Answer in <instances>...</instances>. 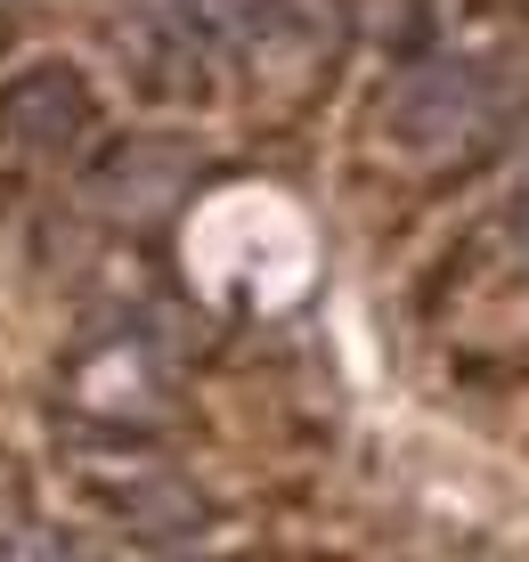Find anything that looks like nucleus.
Instances as JSON below:
<instances>
[{"label": "nucleus", "mask_w": 529, "mask_h": 562, "mask_svg": "<svg viewBox=\"0 0 529 562\" xmlns=\"http://www.w3.org/2000/svg\"><path fill=\"white\" fill-rule=\"evenodd\" d=\"M521 261H529V221H521Z\"/></svg>", "instance_id": "nucleus-5"}, {"label": "nucleus", "mask_w": 529, "mask_h": 562, "mask_svg": "<svg viewBox=\"0 0 529 562\" xmlns=\"http://www.w3.org/2000/svg\"><path fill=\"white\" fill-rule=\"evenodd\" d=\"M0 131L33 155H66L74 139L90 131V90L74 66H33L0 90Z\"/></svg>", "instance_id": "nucleus-2"}, {"label": "nucleus", "mask_w": 529, "mask_h": 562, "mask_svg": "<svg viewBox=\"0 0 529 562\" xmlns=\"http://www.w3.org/2000/svg\"><path fill=\"white\" fill-rule=\"evenodd\" d=\"M180 188H188V155L155 147V139L123 147L106 171H98V204H114V212H164Z\"/></svg>", "instance_id": "nucleus-3"}, {"label": "nucleus", "mask_w": 529, "mask_h": 562, "mask_svg": "<svg viewBox=\"0 0 529 562\" xmlns=\"http://www.w3.org/2000/svg\"><path fill=\"white\" fill-rule=\"evenodd\" d=\"M0 562H57V547L42 530H0Z\"/></svg>", "instance_id": "nucleus-4"}, {"label": "nucleus", "mask_w": 529, "mask_h": 562, "mask_svg": "<svg viewBox=\"0 0 529 562\" xmlns=\"http://www.w3.org/2000/svg\"><path fill=\"white\" fill-rule=\"evenodd\" d=\"M488 123H497V90L481 82L457 57H424L391 82L383 99V131L399 155L416 164H464L473 147H488Z\"/></svg>", "instance_id": "nucleus-1"}]
</instances>
